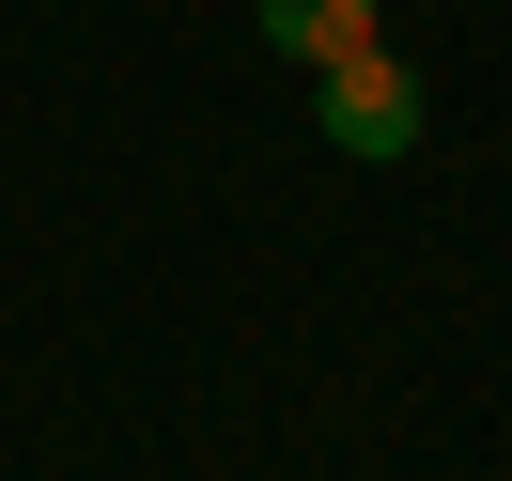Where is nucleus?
Here are the masks:
<instances>
[{
	"instance_id": "nucleus-2",
	"label": "nucleus",
	"mask_w": 512,
	"mask_h": 481,
	"mask_svg": "<svg viewBox=\"0 0 512 481\" xmlns=\"http://www.w3.org/2000/svg\"><path fill=\"white\" fill-rule=\"evenodd\" d=\"M264 47H280L295 78H326V63H357V47H388V32H373V0H264Z\"/></svg>"
},
{
	"instance_id": "nucleus-1",
	"label": "nucleus",
	"mask_w": 512,
	"mask_h": 481,
	"mask_svg": "<svg viewBox=\"0 0 512 481\" xmlns=\"http://www.w3.org/2000/svg\"><path fill=\"white\" fill-rule=\"evenodd\" d=\"M311 109H326V140H342V156H419V78L388 63V47H357V63H326L311 78Z\"/></svg>"
}]
</instances>
